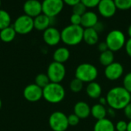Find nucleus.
Masks as SVG:
<instances>
[{"label": "nucleus", "instance_id": "nucleus-1", "mask_svg": "<svg viewBox=\"0 0 131 131\" xmlns=\"http://www.w3.org/2000/svg\"><path fill=\"white\" fill-rule=\"evenodd\" d=\"M106 99L110 108L121 110L130 103V93L124 86H115L107 92Z\"/></svg>", "mask_w": 131, "mask_h": 131}, {"label": "nucleus", "instance_id": "nucleus-2", "mask_svg": "<svg viewBox=\"0 0 131 131\" xmlns=\"http://www.w3.org/2000/svg\"><path fill=\"white\" fill-rule=\"evenodd\" d=\"M84 28L81 25H69L61 32V41L67 46H74L83 41Z\"/></svg>", "mask_w": 131, "mask_h": 131}, {"label": "nucleus", "instance_id": "nucleus-3", "mask_svg": "<svg viewBox=\"0 0 131 131\" xmlns=\"http://www.w3.org/2000/svg\"><path fill=\"white\" fill-rule=\"evenodd\" d=\"M65 97V90L61 83H50L43 88V98L50 103H59Z\"/></svg>", "mask_w": 131, "mask_h": 131}, {"label": "nucleus", "instance_id": "nucleus-4", "mask_svg": "<svg viewBox=\"0 0 131 131\" xmlns=\"http://www.w3.org/2000/svg\"><path fill=\"white\" fill-rule=\"evenodd\" d=\"M98 76L97 68L89 63H83L78 65L75 69V78L83 83H91L95 81Z\"/></svg>", "mask_w": 131, "mask_h": 131}, {"label": "nucleus", "instance_id": "nucleus-5", "mask_svg": "<svg viewBox=\"0 0 131 131\" xmlns=\"http://www.w3.org/2000/svg\"><path fill=\"white\" fill-rule=\"evenodd\" d=\"M105 42L108 49L112 52H117L123 49L126 44V37L124 33L118 29L111 30L106 36Z\"/></svg>", "mask_w": 131, "mask_h": 131}, {"label": "nucleus", "instance_id": "nucleus-6", "mask_svg": "<svg viewBox=\"0 0 131 131\" xmlns=\"http://www.w3.org/2000/svg\"><path fill=\"white\" fill-rule=\"evenodd\" d=\"M48 124L53 131H66L69 127L68 116L61 111H54L48 118Z\"/></svg>", "mask_w": 131, "mask_h": 131}, {"label": "nucleus", "instance_id": "nucleus-7", "mask_svg": "<svg viewBox=\"0 0 131 131\" xmlns=\"http://www.w3.org/2000/svg\"><path fill=\"white\" fill-rule=\"evenodd\" d=\"M47 75L51 83H61L66 76V68L64 64L53 61L47 69Z\"/></svg>", "mask_w": 131, "mask_h": 131}, {"label": "nucleus", "instance_id": "nucleus-8", "mask_svg": "<svg viewBox=\"0 0 131 131\" xmlns=\"http://www.w3.org/2000/svg\"><path fill=\"white\" fill-rule=\"evenodd\" d=\"M12 26L17 34L26 35L34 29V19L25 14L21 15L15 20Z\"/></svg>", "mask_w": 131, "mask_h": 131}, {"label": "nucleus", "instance_id": "nucleus-9", "mask_svg": "<svg viewBox=\"0 0 131 131\" xmlns=\"http://www.w3.org/2000/svg\"><path fill=\"white\" fill-rule=\"evenodd\" d=\"M42 13L53 19L57 16L64 8L63 0H43Z\"/></svg>", "mask_w": 131, "mask_h": 131}, {"label": "nucleus", "instance_id": "nucleus-10", "mask_svg": "<svg viewBox=\"0 0 131 131\" xmlns=\"http://www.w3.org/2000/svg\"><path fill=\"white\" fill-rule=\"evenodd\" d=\"M24 98L31 103H35L43 98V89L37 86L35 83L28 84L23 90Z\"/></svg>", "mask_w": 131, "mask_h": 131}, {"label": "nucleus", "instance_id": "nucleus-11", "mask_svg": "<svg viewBox=\"0 0 131 131\" xmlns=\"http://www.w3.org/2000/svg\"><path fill=\"white\" fill-rule=\"evenodd\" d=\"M124 72V69L123 65L118 62H114L111 65L105 67L104 76L107 80L115 81L119 80L123 76Z\"/></svg>", "mask_w": 131, "mask_h": 131}, {"label": "nucleus", "instance_id": "nucleus-12", "mask_svg": "<svg viewBox=\"0 0 131 131\" xmlns=\"http://www.w3.org/2000/svg\"><path fill=\"white\" fill-rule=\"evenodd\" d=\"M42 37L44 42L50 46H57L61 41V32L53 26H50L45 29L43 32Z\"/></svg>", "mask_w": 131, "mask_h": 131}, {"label": "nucleus", "instance_id": "nucleus-13", "mask_svg": "<svg viewBox=\"0 0 131 131\" xmlns=\"http://www.w3.org/2000/svg\"><path fill=\"white\" fill-rule=\"evenodd\" d=\"M117 6L114 0H101L97 5V10L104 18H111L117 12Z\"/></svg>", "mask_w": 131, "mask_h": 131}, {"label": "nucleus", "instance_id": "nucleus-14", "mask_svg": "<svg viewBox=\"0 0 131 131\" xmlns=\"http://www.w3.org/2000/svg\"><path fill=\"white\" fill-rule=\"evenodd\" d=\"M23 10L25 15L34 19L42 13V4L38 0H26L23 5Z\"/></svg>", "mask_w": 131, "mask_h": 131}, {"label": "nucleus", "instance_id": "nucleus-15", "mask_svg": "<svg viewBox=\"0 0 131 131\" xmlns=\"http://www.w3.org/2000/svg\"><path fill=\"white\" fill-rule=\"evenodd\" d=\"M91 107L84 101H79L74 106V113L77 115L80 120L87 119L91 115Z\"/></svg>", "mask_w": 131, "mask_h": 131}, {"label": "nucleus", "instance_id": "nucleus-16", "mask_svg": "<svg viewBox=\"0 0 131 131\" xmlns=\"http://www.w3.org/2000/svg\"><path fill=\"white\" fill-rule=\"evenodd\" d=\"M98 22L97 15L92 11H87L81 16V25L84 29L94 28Z\"/></svg>", "mask_w": 131, "mask_h": 131}, {"label": "nucleus", "instance_id": "nucleus-17", "mask_svg": "<svg viewBox=\"0 0 131 131\" xmlns=\"http://www.w3.org/2000/svg\"><path fill=\"white\" fill-rule=\"evenodd\" d=\"M51 18L41 13V15L34 18V29L38 31H45L50 27Z\"/></svg>", "mask_w": 131, "mask_h": 131}, {"label": "nucleus", "instance_id": "nucleus-18", "mask_svg": "<svg viewBox=\"0 0 131 131\" xmlns=\"http://www.w3.org/2000/svg\"><path fill=\"white\" fill-rule=\"evenodd\" d=\"M83 41L88 46H94L99 41V33L94 29V28L84 29Z\"/></svg>", "mask_w": 131, "mask_h": 131}, {"label": "nucleus", "instance_id": "nucleus-19", "mask_svg": "<svg viewBox=\"0 0 131 131\" xmlns=\"http://www.w3.org/2000/svg\"><path fill=\"white\" fill-rule=\"evenodd\" d=\"M86 93L87 95L94 100L99 99L101 97L102 87L97 82H91L88 83L86 86Z\"/></svg>", "mask_w": 131, "mask_h": 131}, {"label": "nucleus", "instance_id": "nucleus-20", "mask_svg": "<svg viewBox=\"0 0 131 131\" xmlns=\"http://www.w3.org/2000/svg\"><path fill=\"white\" fill-rule=\"evenodd\" d=\"M70 51L66 47H59L56 49L53 53V59L54 62L64 64L70 58Z\"/></svg>", "mask_w": 131, "mask_h": 131}, {"label": "nucleus", "instance_id": "nucleus-21", "mask_svg": "<svg viewBox=\"0 0 131 131\" xmlns=\"http://www.w3.org/2000/svg\"><path fill=\"white\" fill-rule=\"evenodd\" d=\"M94 131H116L115 125L107 118L97 120L94 126Z\"/></svg>", "mask_w": 131, "mask_h": 131}, {"label": "nucleus", "instance_id": "nucleus-22", "mask_svg": "<svg viewBox=\"0 0 131 131\" xmlns=\"http://www.w3.org/2000/svg\"><path fill=\"white\" fill-rule=\"evenodd\" d=\"M91 115L97 120L104 119L107 115V109L105 106H103L99 103H96L91 108Z\"/></svg>", "mask_w": 131, "mask_h": 131}, {"label": "nucleus", "instance_id": "nucleus-23", "mask_svg": "<svg viewBox=\"0 0 131 131\" xmlns=\"http://www.w3.org/2000/svg\"><path fill=\"white\" fill-rule=\"evenodd\" d=\"M16 34L13 26L10 25L0 30V39L4 42H11L15 39Z\"/></svg>", "mask_w": 131, "mask_h": 131}, {"label": "nucleus", "instance_id": "nucleus-24", "mask_svg": "<svg viewBox=\"0 0 131 131\" xmlns=\"http://www.w3.org/2000/svg\"><path fill=\"white\" fill-rule=\"evenodd\" d=\"M99 62L104 66H107L114 62V52L107 49L105 52L101 53L99 56Z\"/></svg>", "mask_w": 131, "mask_h": 131}, {"label": "nucleus", "instance_id": "nucleus-25", "mask_svg": "<svg viewBox=\"0 0 131 131\" xmlns=\"http://www.w3.org/2000/svg\"><path fill=\"white\" fill-rule=\"evenodd\" d=\"M12 18L8 12L0 8V30L11 25Z\"/></svg>", "mask_w": 131, "mask_h": 131}, {"label": "nucleus", "instance_id": "nucleus-26", "mask_svg": "<svg viewBox=\"0 0 131 131\" xmlns=\"http://www.w3.org/2000/svg\"><path fill=\"white\" fill-rule=\"evenodd\" d=\"M51 83L47 73H39L35 78V83L41 87V89L45 88L47 85Z\"/></svg>", "mask_w": 131, "mask_h": 131}, {"label": "nucleus", "instance_id": "nucleus-27", "mask_svg": "<svg viewBox=\"0 0 131 131\" xmlns=\"http://www.w3.org/2000/svg\"><path fill=\"white\" fill-rule=\"evenodd\" d=\"M69 87H70V90L73 93H80L83 90L84 83L82 81H81L80 80L74 78L71 81V83L69 84Z\"/></svg>", "mask_w": 131, "mask_h": 131}, {"label": "nucleus", "instance_id": "nucleus-28", "mask_svg": "<svg viewBox=\"0 0 131 131\" xmlns=\"http://www.w3.org/2000/svg\"><path fill=\"white\" fill-rule=\"evenodd\" d=\"M117 9L128 10L131 8V0H114Z\"/></svg>", "mask_w": 131, "mask_h": 131}, {"label": "nucleus", "instance_id": "nucleus-29", "mask_svg": "<svg viewBox=\"0 0 131 131\" xmlns=\"http://www.w3.org/2000/svg\"><path fill=\"white\" fill-rule=\"evenodd\" d=\"M87 8H88L81 2L72 7V12L74 14H77V15L82 16L87 12Z\"/></svg>", "mask_w": 131, "mask_h": 131}, {"label": "nucleus", "instance_id": "nucleus-30", "mask_svg": "<svg viewBox=\"0 0 131 131\" xmlns=\"http://www.w3.org/2000/svg\"><path fill=\"white\" fill-rule=\"evenodd\" d=\"M123 86L131 94V72L124 76L123 80Z\"/></svg>", "mask_w": 131, "mask_h": 131}, {"label": "nucleus", "instance_id": "nucleus-31", "mask_svg": "<svg viewBox=\"0 0 131 131\" xmlns=\"http://www.w3.org/2000/svg\"><path fill=\"white\" fill-rule=\"evenodd\" d=\"M68 121L69 126L75 127V126L78 125V124L80 122V118L74 113H72V114H70L69 116H68Z\"/></svg>", "mask_w": 131, "mask_h": 131}, {"label": "nucleus", "instance_id": "nucleus-32", "mask_svg": "<svg viewBox=\"0 0 131 131\" xmlns=\"http://www.w3.org/2000/svg\"><path fill=\"white\" fill-rule=\"evenodd\" d=\"M81 2L87 8H94V7H97L101 0H81Z\"/></svg>", "mask_w": 131, "mask_h": 131}, {"label": "nucleus", "instance_id": "nucleus-33", "mask_svg": "<svg viewBox=\"0 0 131 131\" xmlns=\"http://www.w3.org/2000/svg\"><path fill=\"white\" fill-rule=\"evenodd\" d=\"M70 21L71 25H81V16L77 14L72 13V15L70 17Z\"/></svg>", "mask_w": 131, "mask_h": 131}, {"label": "nucleus", "instance_id": "nucleus-34", "mask_svg": "<svg viewBox=\"0 0 131 131\" xmlns=\"http://www.w3.org/2000/svg\"><path fill=\"white\" fill-rule=\"evenodd\" d=\"M127 123L125 120H120L115 125L116 131H127Z\"/></svg>", "mask_w": 131, "mask_h": 131}, {"label": "nucleus", "instance_id": "nucleus-35", "mask_svg": "<svg viewBox=\"0 0 131 131\" xmlns=\"http://www.w3.org/2000/svg\"><path fill=\"white\" fill-rule=\"evenodd\" d=\"M123 110H124V113L125 117L129 120H131V103H130Z\"/></svg>", "mask_w": 131, "mask_h": 131}, {"label": "nucleus", "instance_id": "nucleus-36", "mask_svg": "<svg viewBox=\"0 0 131 131\" xmlns=\"http://www.w3.org/2000/svg\"><path fill=\"white\" fill-rule=\"evenodd\" d=\"M97 49L99 50L100 53H103V52H105L108 49V47H107V45L106 43V42H99L98 43V46H97Z\"/></svg>", "mask_w": 131, "mask_h": 131}, {"label": "nucleus", "instance_id": "nucleus-37", "mask_svg": "<svg viewBox=\"0 0 131 131\" xmlns=\"http://www.w3.org/2000/svg\"><path fill=\"white\" fill-rule=\"evenodd\" d=\"M124 47H125V50H126L127 54L128 55L129 57L131 58V38H130L128 40H127Z\"/></svg>", "mask_w": 131, "mask_h": 131}, {"label": "nucleus", "instance_id": "nucleus-38", "mask_svg": "<svg viewBox=\"0 0 131 131\" xmlns=\"http://www.w3.org/2000/svg\"><path fill=\"white\" fill-rule=\"evenodd\" d=\"M64 3L69 5V6H74L75 5H77L78 3L81 2V0H63Z\"/></svg>", "mask_w": 131, "mask_h": 131}, {"label": "nucleus", "instance_id": "nucleus-39", "mask_svg": "<svg viewBox=\"0 0 131 131\" xmlns=\"http://www.w3.org/2000/svg\"><path fill=\"white\" fill-rule=\"evenodd\" d=\"M94 28V29L99 33L100 32H102V31L104 30V25H103L101 22H98Z\"/></svg>", "mask_w": 131, "mask_h": 131}, {"label": "nucleus", "instance_id": "nucleus-40", "mask_svg": "<svg viewBox=\"0 0 131 131\" xmlns=\"http://www.w3.org/2000/svg\"><path fill=\"white\" fill-rule=\"evenodd\" d=\"M98 100H99V103H100V104H101V105H103V106H106V105L107 104L106 97H101Z\"/></svg>", "mask_w": 131, "mask_h": 131}, {"label": "nucleus", "instance_id": "nucleus-41", "mask_svg": "<svg viewBox=\"0 0 131 131\" xmlns=\"http://www.w3.org/2000/svg\"><path fill=\"white\" fill-rule=\"evenodd\" d=\"M107 114L110 115V116L112 117H115V115H116V113H115V110H114V109L109 107V109L107 110Z\"/></svg>", "mask_w": 131, "mask_h": 131}, {"label": "nucleus", "instance_id": "nucleus-42", "mask_svg": "<svg viewBox=\"0 0 131 131\" xmlns=\"http://www.w3.org/2000/svg\"><path fill=\"white\" fill-rule=\"evenodd\" d=\"M127 131H131V120H130L127 123Z\"/></svg>", "mask_w": 131, "mask_h": 131}, {"label": "nucleus", "instance_id": "nucleus-43", "mask_svg": "<svg viewBox=\"0 0 131 131\" xmlns=\"http://www.w3.org/2000/svg\"><path fill=\"white\" fill-rule=\"evenodd\" d=\"M127 33H128V36H130V38H131V24L129 25V27L127 29Z\"/></svg>", "mask_w": 131, "mask_h": 131}, {"label": "nucleus", "instance_id": "nucleus-44", "mask_svg": "<svg viewBox=\"0 0 131 131\" xmlns=\"http://www.w3.org/2000/svg\"><path fill=\"white\" fill-rule=\"evenodd\" d=\"M2 100H1V99H0V109H1V107H2Z\"/></svg>", "mask_w": 131, "mask_h": 131}, {"label": "nucleus", "instance_id": "nucleus-45", "mask_svg": "<svg viewBox=\"0 0 131 131\" xmlns=\"http://www.w3.org/2000/svg\"><path fill=\"white\" fill-rule=\"evenodd\" d=\"M1 4H2V1L0 0V7H1Z\"/></svg>", "mask_w": 131, "mask_h": 131}, {"label": "nucleus", "instance_id": "nucleus-46", "mask_svg": "<svg viewBox=\"0 0 131 131\" xmlns=\"http://www.w3.org/2000/svg\"><path fill=\"white\" fill-rule=\"evenodd\" d=\"M130 103H131V94H130Z\"/></svg>", "mask_w": 131, "mask_h": 131}]
</instances>
